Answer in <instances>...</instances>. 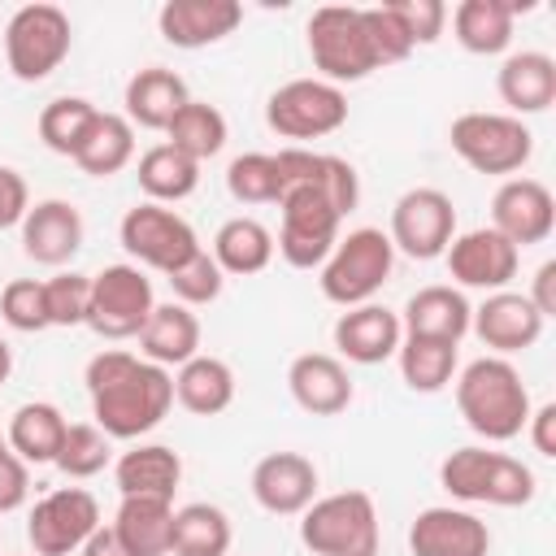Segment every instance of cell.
<instances>
[{
  "instance_id": "cell-1",
  "label": "cell",
  "mask_w": 556,
  "mask_h": 556,
  "mask_svg": "<svg viewBox=\"0 0 556 556\" xmlns=\"http://www.w3.org/2000/svg\"><path fill=\"white\" fill-rule=\"evenodd\" d=\"M87 395L91 417L109 439H143L174 404V374L135 352L109 348L87 361Z\"/></svg>"
},
{
  "instance_id": "cell-2",
  "label": "cell",
  "mask_w": 556,
  "mask_h": 556,
  "mask_svg": "<svg viewBox=\"0 0 556 556\" xmlns=\"http://www.w3.org/2000/svg\"><path fill=\"white\" fill-rule=\"evenodd\" d=\"M456 408L473 434H482L486 443H508L526 430L530 391L513 361L478 356L456 374Z\"/></svg>"
},
{
  "instance_id": "cell-3",
  "label": "cell",
  "mask_w": 556,
  "mask_h": 556,
  "mask_svg": "<svg viewBox=\"0 0 556 556\" xmlns=\"http://www.w3.org/2000/svg\"><path fill=\"white\" fill-rule=\"evenodd\" d=\"M439 486L460 504H495V508H521L539 491L530 465H521L508 452H491L473 443L443 456Z\"/></svg>"
},
{
  "instance_id": "cell-4",
  "label": "cell",
  "mask_w": 556,
  "mask_h": 556,
  "mask_svg": "<svg viewBox=\"0 0 556 556\" xmlns=\"http://www.w3.org/2000/svg\"><path fill=\"white\" fill-rule=\"evenodd\" d=\"M308 56H313V70L321 83H361L369 78L378 65V52L369 43V30H365V9H352V4H321L313 9L308 26Z\"/></svg>"
},
{
  "instance_id": "cell-5",
  "label": "cell",
  "mask_w": 556,
  "mask_h": 556,
  "mask_svg": "<svg viewBox=\"0 0 556 556\" xmlns=\"http://www.w3.org/2000/svg\"><path fill=\"white\" fill-rule=\"evenodd\" d=\"M395 269V248L378 226H361L339 235V243L330 248V256L321 261V295L339 308H356L369 304L382 282Z\"/></svg>"
},
{
  "instance_id": "cell-6",
  "label": "cell",
  "mask_w": 556,
  "mask_h": 556,
  "mask_svg": "<svg viewBox=\"0 0 556 556\" xmlns=\"http://www.w3.org/2000/svg\"><path fill=\"white\" fill-rule=\"evenodd\" d=\"M300 543L313 556H378V508L369 491L317 495L300 513Z\"/></svg>"
},
{
  "instance_id": "cell-7",
  "label": "cell",
  "mask_w": 556,
  "mask_h": 556,
  "mask_svg": "<svg viewBox=\"0 0 556 556\" xmlns=\"http://www.w3.org/2000/svg\"><path fill=\"white\" fill-rule=\"evenodd\" d=\"M447 143H452V152L469 169L495 174V178L517 174L530 161V152H534V135H530V126L521 117H513V113H482V109L460 113L447 126Z\"/></svg>"
},
{
  "instance_id": "cell-8",
  "label": "cell",
  "mask_w": 556,
  "mask_h": 556,
  "mask_svg": "<svg viewBox=\"0 0 556 556\" xmlns=\"http://www.w3.org/2000/svg\"><path fill=\"white\" fill-rule=\"evenodd\" d=\"M74 26L56 4H22L4 26V61L17 83H43L70 56Z\"/></svg>"
},
{
  "instance_id": "cell-9",
  "label": "cell",
  "mask_w": 556,
  "mask_h": 556,
  "mask_svg": "<svg viewBox=\"0 0 556 556\" xmlns=\"http://www.w3.org/2000/svg\"><path fill=\"white\" fill-rule=\"evenodd\" d=\"M282 226H278V256L291 265V269H321V261L330 256V248L339 243V222L343 213L308 182L291 187L282 200Z\"/></svg>"
},
{
  "instance_id": "cell-10",
  "label": "cell",
  "mask_w": 556,
  "mask_h": 556,
  "mask_svg": "<svg viewBox=\"0 0 556 556\" xmlns=\"http://www.w3.org/2000/svg\"><path fill=\"white\" fill-rule=\"evenodd\" d=\"M265 122L274 135L295 139L300 148L304 139H326L348 122V96L321 78H291L265 100Z\"/></svg>"
},
{
  "instance_id": "cell-11",
  "label": "cell",
  "mask_w": 556,
  "mask_h": 556,
  "mask_svg": "<svg viewBox=\"0 0 556 556\" xmlns=\"http://www.w3.org/2000/svg\"><path fill=\"white\" fill-rule=\"evenodd\" d=\"M117 239H122V248L130 252L135 265H148V269H156L165 278L200 252V239H195L191 222L178 217L165 204H152V200L126 208V217L117 226Z\"/></svg>"
},
{
  "instance_id": "cell-12",
  "label": "cell",
  "mask_w": 556,
  "mask_h": 556,
  "mask_svg": "<svg viewBox=\"0 0 556 556\" xmlns=\"http://www.w3.org/2000/svg\"><path fill=\"white\" fill-rule=\"evenodd\" d=\"M152 308H156V295L139 265H104L100 274H91L87 326L100 339H139Z\"/></svg>"
},
{
  "instance_id": "cell-13",
  "label": "cell",
  "mask_w": 556,
  "mask_h": 556,
  "mask_svg": "<svg viewBox=\"0 0 556 556\" xmlns=\"http://www.w3.org/2000/svg\"><path fill=\"white\" fill-rule=\"evenodd\" d=\"M391 248L413 261H434L456 239V204L439 187H413L391 204Z\"/></svg>"
},
{
  "instance_id": "cell-14",
  "label": "cell",
  "mask_w": 556,
  "mask_h": 556,
  "mask_svg": "<svg viewBox=\"0 0 556 556\" xmlns=\"http://www.w3.org/2000/svg\"><path fill=\"white\" fill-rule=\"evenodd\" d=\"M96 526H100L96 495L87 486H56L30 508L26 539H30L35 556H70L91 539Z\"/></svg>"
},
{
  "instance_id": "cell-15",
  "label": "cell",
  "mask_w": 556,
  "mask_h": 556,
  "mask_svg": "<svg viewBox=\"0 0 556 556\" xmlns=\"http://www.w3.org/2000/svg\"><path fill=\"white\" fill-rule=\"evenodd\" d=\"M556 226V200L539 178H504L491 195V230L504 235L517 252L543 243Z\"/></svg>"
},
{
  "instance_id": "cell-16",
  "label": "cell",
  "mask_w": 556,
  "mask_h": 556,
  "mask_svg": "<svg viewBox=\"0 0 556 556\" xmlns=\"http://www.w3.org/2000/svg\"><path fill=\"white\" fill-rule=\"evenodd\" d=\"M443 256H447V274L460 287L486 291V295L491 291H508V282L517 278V261H521V252L504 235H495L491 226H478V230L456 235Z\"/></svg>"
},
{
  "instance_id": "cell-17",
  "label": "cell",
  "mask_w": 556,
  "mask_h": 556,
  "mask_svg": "<svg viewBox=\"0 0 556 556\" xmlns=\"http://www.w3.org/2000/svg\"><path fill=\"white\" fill-rule=\"evenodd\" d=\"M252 500L274 517H300L317 500V465L304 452H269L252 465Z\"/></svg>"
},
{
  "instance_id": "cell-18",
  "label": "cell",
  "mask_w": 556,
  "mask_h": 556,
  "mask_svg": "<svg viewBox=\"0 0 556 556\" xmlns=\"http://www.w3.org/2000/svg\"><path fill=\"white\" fill-rule=\"evenodd\" d=\"M408 552L413 556H486L491 552V530L469 508L434 504V508H421L413 517Z\"/></svg>"
},
{
  "instance_id": "cell-19",
  "label": "cell",
  "mask_w": 556,
  "mask_h": 556,
  "mask_svg": "<svg viewBox=\"0 0 556 556\" xmlns=\"http://www.w3.org/2000/svg\"><path fill=\"white\" fill-rule=\"evenodd\" d=\"M469 330H473L495 356H508V352H526V348L539 343L543 317H539V308H534L521 291H491V295L473 308Z\"/></svg>"
},
{
  "instance_id": "cell-20",
  "label": "cell",
  "mask_w": 556,
  "mask_h": 556,
  "mask_svg": "<svg viewBox=\"0 0 556 556\" xmlns=\"http://www.w3.org/2000/svg\"><path fill=\"white\" fill-rule=\"evenodd\" d=\"M243 22V4L239 0H165L156 13V26L165 35V43L174 48H208L222 43L226 35H235Z\"/></svg>"
},
{
  "instance_id": "cell-21",
  "label": "cell",
  "mask_w": 556,
  "mask_h": 556,
  "mask_svg": "<svg viewBox=\"0 0 556 556\" xmlns=\"http://www.w3.org/2000/svg\"><path fill=\"white\" fill-rule=\"evenodd\" d=\"M404 343V326L400 313H391L387 304H356L343 308L334 321V348L352 361V365H382L400 352Z\"/></svg>"
},
{
  "instance_id": "cell-22",
  "label": "cell",
  "mask_w": 556,
  "mask_h": 556,
  "mask_svg": "<svg viewBox=\"0 0 556 556\" xmlns=\"http://www.w3.org/2000/svg\"><path fill=\"white\" fill-rule=\"evenodd\" d=\"M83 248V213L70 200H39L22 217V252L35 265H65Z\"/></svg>"
},
{
  "instance_id": "cell-23",
  "label": "cell",
  "mask_w": 556,
  "mask_h": 556,
  "mask_svg": "<svg viewBox=\"0 0 556 556\" xmlns=\"http://www.w3.org/2000/svg\"><path fill=\"white\" fill-rule=\"evenodd\" d=\"M287 391L291 400L313 413V417H334L352 404V378H348V365L330 352H304L291 361L287 369Z\"/></svg>"
},
{
  "instance_id": "cell-24",
  "label": "cell",
  "mask_w": 556,
  "mask_h": 556,
  "mask_svg": "<svg viewBox=\"0 0 556 556\" xmlns=\"http://www.w3.org/2000/svg\"><path fill=\"white\" fill-rule=\"evenodd\" d=\"M469 317H473V304L465 300L460 287H421L408 295L404 304V334H417V339H443V343H460L469 334Z\"/></svg>"
},
{
  "instance_id": "cell-25",
  "label": "cell",
  "mask_w": 556,
  "mask_h": 556,
  "mask_svg": "<svg viewBox=\"0 0 556 556\" xmlns=\"http://www.w3.org/2000/svg\"><path fill=\"white\" fill-rule=\"evenodd\" d=\"M139 356L161 365V369L187 365L191 356H200V317L178 300L156 304L139 330Z\"/></svg>"
},
{
  "instance_id": "cell-26",
  "label": "cell",
  "mask_w": 556,
  "mask_h": 556,
  "mask_svg": "<svg viewBox=\"0 0 556 556\" xmlns=\"http://www.w3.org/2000/svg\"><path fill=\"white\" fill-rule=\"evenodd\" d=\"M113 534L126 556H169L174 534V500L156 495H122L113 513Z\"/></svg>"
},
{
  "instance_id": "cell-27",
  "label": "cell",
  "mask_w": 556,
  "mask_h": 556,
  "mask_svg": "<svg viewBox=\"0 0 556 556\" xmlns=\"http://www.w3.org/2000/svg\"><path fill=\"white\" fill-rule=\"evenodd\" d=\"M495 91L513 117L543 113L556 100V61L547 52H513L495 74Z\"/></svg>"
},
{
  "instance_id": "cell-28",
  "label": "cell",
  "mask_w": 556,
  "mask_h": 556,
  "mask_svg": "<svg viewBox=\"0 0 556 556\" xmlns=\"http://www.w3.org/2000/svg\"><path fill=\"white\" fill-rule=\"evenodd\" d=\"M191 96H187V83L174 74V70H165V65H148V70H139L130 83H126V96H122V104H126V122L130 126H143V130H165L169 122H174V113L187 104Z\"/></svg>"
},
{
  "instance_id": "cell-29",
  "label": "cell",
  "mask_w": 556,
  "mask_h": 556,
  "mask_svg": "<svg viewBox=\"0 0 556 556\" xmlns=\"http://www.w3.org/2000/svg\"><path fill=\"white\" fill-rule=\"evenodd\" d=\"M530 4H513V0H460L452 9V30L456 43L473 56H500L513 43V22L517 13Z\"/></svg>"
},
{
  "instance_id": "cell-30",
  "label": "cell",
  "mask_w": 556,
  "mask_h": 556,
  "mask_svg": "<svg viewBox=\"0 0 556 556\" xmlns=\"http://www.w3.org/2000/svg\"><path fill=\"white\" fill-rule=\"evenodd\" d=\"M113 482L122 495H156V500H174L178 482H182V460L174 447L165 443H135L130 452H122L113 460Z\"/></svg>"
},
{
  "instance_id": "cell-31",
  "label": "cell",
  "mask_w": 556,
  "mask_h": 556,
  "mask_svg": "<svg viewBox=\"0 0 556 556\" xmlns=\"http://www.w3.org/2000/svg\"><path fill=\"white\" fill-rule=\"evenodd\" d=\"M174 400L195 417H217L235 404V369L222 356H191L174 374Z\"/></svg>"
},
{
  "instance_id": "cell-32",
  "label": "cell",
  "mask_w": 556,
  "mask_h": 556,
  "mask_svg": "<svg viewBox=\"0 0 556 556\" xmlns=\"http://www.w3.org/2000/svg\"><path fill=\"white\" fill-rule=\"evenodd\" d=\"M65 430H70L65 413H61L56 404L35 400V404H22V408L9 417V434H4V439H9V452L22 456L26 465H52L56 452H61Z\"/></svg>"
},
{
  "instance_id": "cell-33",
  "label": "cell",
  "mask_w": 556,
  "mask_h": 556,
  "mask_svg": "<svg viewBox=\"0 0 556 556\" xmlns=\"http://www.w3.org/2000/svg\"><path fill=\"white\" fill-rule=\"evenodd\" d=\"M135 161V126L122 113H96L87 139L74 152V165L91 178H113Z\"/></svg>"
},
{
  "instance_id": "cell-34",
  "label": "cell",
  "mask_w": 556,
  "mask_h": 556,
  "mask_svg": "<svg viewBox=\"0 0 556 556\" xmlns=\"http://www.w3.org/2000/svg\"><path fill=\"white\" fill-rule=\"evenodd\" d=\"M135 178L152 204H178L200 187V161H191L187 152H178L169 143H152L139 156Z\"/></svg>"
},
{
  "instance_id": "cell-35",
  "label": "cell",
  "mask_w": 556,
  "mask_h": 556,
  "mask_svg": "<svg viewBox=\"0 0 556 556\" xmlns=\"http://www.w3.org/2000/svg\"><path fill=\"white\" fill-rule=\"evenodd\" d=\"M213 261L222 274H261L269 261H274V235L265 222L256 217H230L217 226L213 235Z\"/></svg>"
},
{
  "instance_id": "cell-36",
  "label": "cell",
  "mask_w": 556,
  "mask_h": 556,
  "mask_svg": "<svg viewBox=\"0 0 556 556\" xmlns=\"http://www.w3.org/2000/svg\"><path fill=\"white\" fill-rule=\"evenodd\" d=\"M230 517L217 504H182L174 508V534H169V556H230Z\"/></svg>"
},
{
  "instance_id": "cell-37",
  "label": "cell",
  "mask_w": 556,
  "mask_h": 556,
  "mask_svg": "<svg viewBox=\"0 0 556 556\" xmlns=\"http://www.w3.org/2000/svg\"><path fill=\"white\" fill-rule=\"evenodd\" d=\"M395 361H400L404 387L408 391H421V395H434V391H443L456 378V343H443V339L404 334Z\"/></svg>"
},
{
  "instance_id": "cell-38",
  "label": "cell",
  "mask_w": 556,
  "mask_h": 556,
  "mask_svg": "<svg viewBox=\"0 0 556 556\" xmlns=\"http://www.w3.org/2000/svg\"><path fill=\"white\" fill-rule=\"evenodd\" d=\"M165 143L204 165L208 156H217L226 148V117H222V109L204 104V100H187L174 113V122L165 126Z\"/></svg>"
},
{
  "instance_id": "cell-39",
  "label": "cell",
  "mask_w": 556,
  "mask_h": 556,
  "mask_svg": "<svg viewBox=\"0 0 556 556\" xmlns=\"http://www.w3.org/2000/svg\"><path fill=\"white\" fill-rule=\"evenodd\" d=\"M96 113L100 109L91 100H83V96H56V100H48L39 109V139H43V148H52L61 156H74L78 143L87 139Z\"/></svg>"
},
{
  "instance_id": "cell-40",
  "label": "cell",
  "mask_w": 556,
  "mask_h": 556,
  "mask_svg": "<svg viewBox=\"0 0 556 556\" xmlns=\"http://www.w3.org/2000/svg\"><path fill=\"white\" fill-rule=\"evenodd\" d=\"M226 191L239 204H278L282 200V178L274 152H243L226 165Z\"/></svg>"
},
{
  "instance_id": "cell-41",
  "label": "cell",
  "mask_w": 556,
  "mask_h": 556,
  "mask_svg": "<svg viewBox=\"0 0 556 556\" xmlns=\"http://www.w3.org/2000/svg\"><path fill=\"white\" fill-rule=\"evenodd\" d=\"M109 460H113V439L96 421H70V430H65L61 452H56L52 465L65 478H96Z\"/></svg>"
},
{
  "instance_id": "cell-42",
  "label": "cell",
  "mask_w": 556,
  "mask_h": 556,
  "mask_svg": "<svg viewBox=\"0 0 556 556\" xmlns=\"http://www.w3.org/2000/svg\"><path fill=\"white\" fill-rule=\"evenodd\" d=\"M169 287H174V300H178V304L195 308V304H213V300L222 295L226 274L217 269L213 252H204V248H200L187 265H178V269L169 274Z\"/></svg>"
},
{
  "instance_id": "cell-43",
  "label": "cell",
  "mask_w": 556,
  "mask_h": 556,
  "mask_svg": "<svg viewBox=\"0 0 556 556\" xmlns=\"http://www.w3.org/2000/svg\"><path fill=\"white\" fill-rule=\"evenodd\" d=\"M43 300H48V326H87V308H91V278L87 274H56L43 282Z\"/></svg>"
},
{
  "instance_id": "cell-44",
  "label": "cell",
  "mask_w": 556,
  "mask_h": 556,
  "mask_svg": "<svg viewBox=\"0 0 556 556\" xmlns=\"http://www.w3.org/2000/svg\"><path fill=\"white\" fill-rule=\"evenodd\" d=\"M0 317H4L13 330H22V334L48 330L43 282H35V278H13V282L0 291Z\"/></svg>"
},
{
  "instance_id": "cell-45",
  "label": "cell",
  "mask_w": 556,
  "mask_h": 556,
  "mask_svg": "<svg viewBox=\"0 0 556 556\" xmlns=\"http://www.w3.org/2000/svg\"><path fill=\"white\" fill-rule=\"evenodd\" d=\"M365 30H369V43H374V52H378V65H395V61H404V56L413 52V39H408L404 22L395 17L391 0L365 9Z\"/></svg>"
},
{
  "instance_id": "cell-46",
  "label": "cell",
  "mask_w": 556,
  "mask_h": 556,
  "mask_svg": "<svg viewBox=\"0 0 556 556\" xmlns=\"http://www.w3.org/2000/svg\"><path fill=\"white\" fill-rule=\"evenodd\" d=\"M391 9L404 22L413 48L417 43H434L443 35V26H447V4L443 0H391Z\"/></svg>"
},
{
  "instance_id": "cell-47",
  "label": "cell",
  "mask_w": 556,
  "mask_h": 556,
  "mask_svg": "<svg viewBox=\"0 0 556 556\" xmlns=\"http://www.w3.org/2000/svg\"><path fill=\"white\" fill-rule=\"evenodd\" d=\"M26 208H30V191H26V178H22L17 169L0 165V230H9V226H22Z\"/></svg>"
},
{
  "instance_id": "cell-48",
  "label": "cell",
  "mask_w": 556,
  "mask_h": 556,
  "mask_svg": "<svg viewBox=\"0 0 556 556\" xmlns=\"http://www.w3.org/2000/svg\"><path fill=\"white\" fill-rule=\"evenodd\" d=\"M26 495H30V469H26L22 456L9 452V456L0 460V517L13 513V508H22Z\"/></svg>"
},
{
  "instance_id": "cell-49",
  "label": "cell",
  "mask_w": 556,
  "mask_h": 556,
  "mask_svg": "<svg viewBox=\"0 0 556 556\" xmlns=\"http://www.w3.org/2000/svg\"><path fill=\"white\" fill-rule=\"evenodd\" d=\"M526 434L543 460H556V404H539L526 417Z\"/></svg>"
},
{
  "instance_id": "cell-50",
  "label": "cell",
  "mask_w": 556,
  "mask_h": 556,
  "mask_svg": "<svg viewBox=\"0 0 556 556\" xmlns=\"http://www.w3.org/2000/svg\"><path fill=\"white\" fill-rule=\"evenodd\" d=\"M526 300L539 308L543 321L556 317V261H543V265L534 269V287L526 291Z\"/></svg>"
},
{
  "instance_id": "cell-51",
  "label": "cell",
  "mask_w": 556,
  "mask_h": 556,
  "mask_svg": "<svg viewBox=\"0 0 556 556\" xmlns=\"http://www.w3.org/2000/svg\"><path fill=\"white\" fill-rule=\"evenodd\" d=\"M78 552H83V556H126V547L117 543L113 526H96V530H91V539H87Z\"/></svg>"
},
{
  "instance_id": "cell-52",
  "label": "cell",
  "mask_w": 556,
  "mask_h": 556,
  "mask_svg": "<svg viewBox=\"0 0 556 556\" xmlns=\"http://www.w3.org/2000/svg\"><path fill=\"white\" fill-rule=\"evenodd\" d=\"M9 374H13V348H9L4 339H0V382H4Z\"/></svg>"
},
{
  "instance_id": "cell-53",
  "label": "cell",
  "mask_w": 556,
  "mask_h": 556,
  "mask_svg": "<svg viewBox=\"0 0 556 556\" xmlns=\"http://www.w3.org/2000/svg\"><path fill=\"white\" fill-rule=\"evenodd\" d=\"M4 456H9V439H0V460H4Z\"/></svg>"
}]
</instances>
